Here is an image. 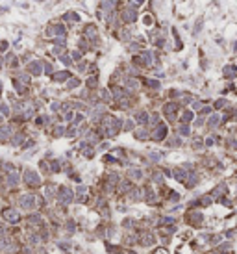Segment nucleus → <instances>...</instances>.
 Returning <instances> with one entry per match:
<instances>
[{"instance_id": "a18cd8bd", "label": "nucleus", "mask_w": 237, "mask_h": 254, "mask_svg": "<svg viewBox=\"0 0 237 254\" xmlns=\"http://www.w3.org/2000/svg\"><path fill=\"white\" fill-rule=\"evenodd\" d=\"M154 180H156L157 184H161V182H163V176H161L159 173H156V174H154Z\"/></svg>"}, {"instance_id": "bf43d9fd", "label": "nucleus", "mask_w": 237, "mask_h": 254, "mask_svg": "<svg viewBox=\"0 0 237 254\" xmlns=\"http://www.w3.org/2000/svg\"><path fill=\"white\" fill-rule=\"evenodd\" d=\"M39 2H44V0H39Z\"/></svg>"}, {"instance_id": "4468645a", "label": "nucleus", "mask_w": 237, "mask_h": 254, "mask_svg": "<svg viewBox=\"0 0 237 254\" xmlns=\"http://www.w3.org/2000/svg\"><path fill=\"white\" fill-rule=\"evenodd\" d=\"M113 6H115V0H102V11L109 13L113 9Z\"/></svg>"}, {"instance_id": "a878e982", "label": "nucleus", "mask_w": 237, "mask_h": 254, "mask_svg": "<svg viewBox=\"0 0 237 254\" xmlns=\"http://www.w3.org/2000/svg\"><path fill=\"white\" fill-rule=\"evenodd\" d=\"M97 84H98V78H97V76H91V78L87 80V87H94Z\"/></svg>"}, {"instance_id": "8fccbe9b", "label": "nucleus", "mask_w": 237, "mask_h": 254, "mask_svg": "<svg viewBox=\"0 0 237 254\" xmlns=\"http://www.w3.org/2000/svg\"><path fill=\"white\" fill-rule=\"evenodd\" d=\"M73 58H74V59H80V58H82V54H80L78 50H74V52H73Z\"/></svg>"}, {"instance_id": "c9c22d12", "label": "nucleus", "mask_w": 237, "mask_h": 254, "mask_svg": "<svg viewBox=\"0 0 237 254\" xmlns=\"http://www.w3.org/2000/svg\"><path fill=\"white\" fill-rule=\"evenodd\" d=\"M124 130H126V132L133 130V121H126V123H124Z\"/></svg>"}, {"instance_id": "de8ad7c7", "label": "nucleus", "mask_w": 237, "mask_h": 254, "mask_svg": "<svg viewBox=\"0 0 237 254\" xmlns=\"http://www.w3.org/2000/svg\"><path fill=\"white\" fill-rule=\"evenodd\" d=\"M63 134V126H56V132H54V135H61Z\"/></svg>"}, {"instance_id": "423d86ee", "label": "nucleus", "mask_w": 237, "mask_h": 254, "mask_svg": "<svg viewBox=\"0 0 237 254\" xmlns=\"http://www.w3.org/2000/svg\"><path fill=\"white\" fill-rule=\"evenodd\" d=\"M28 73H30V74H34V76H39V74L43 73V63H41V61H37V59L30 61V63H28Z\"/></svg>"}, {"instance_id": "ea45409f", "label": "nucleus", "mask_w": 237, "mask_h": 254, "mask_svg": "<svg viewBox=\"0 0 237 254\" xmlns=\"http://www.w3.org/2000/svg\"><path fill=\"white\" fill-rule=\"evenodd\" d=\"M198 30H202V19H198V20H196V28H195V35L198 34Z\"/></svg>"}, {"instance_id": "bb28decb", "label": "nucleus", "mask_w": 237, "mask_h": 254, "mask_svg": "<svg viewBox=\"0 0 237 254\" xmlns=\"http://www.w3.org/2000/svg\"><path fill=\"white\" fill-rule=\"evenodd\" d=\"M100 97H102L106 102H109V100H111V97H109V91H108V89H102V91H100Z\"/></svg>"}, {"instance_id": "37998d69", "label": "nucleus", "mask_w": 237, "mask_h": 254, "mask_svg": "<svg viewBox=\"0 0 237 254\" xmlns=\"http://www.w3.org/2000/svg\"><path fill=\"white\" fill-rule=\"evenodd\" d=\"M43 67H44V73H46V74H50V76H52V71H54V69H52V67H50V65H43Z\"/></svg>"}, {"instance_id": "cd10ccee", "label": "nucleus", "mask_w": 237, "mask_h": 254, "mask_svg": "<svg viewBox=\"0 0 237 254\" xmlns=\"http://www.w3.org/2000/svg\"><path fill=\"white\" fill-rule=\"evenodd\" d=\"M191 221L193 223H202V213H191Z\"/></svg>"}, {"instance_id": "f8f14e48", "label": "nucleus", "mask_w": 237, "mask_h": 254, "mask_svg": "<svg viewBox=\"0 0 237 254\" xmlns=\"http://www.w3.org/2000/svg\"><path fill=\"white\" fill-rule=\"evenodd\" d=\"M69 71H61V73H52V80L54 82H63V80H69Z\"/></svg>"}, {"instance_id": "6ab92c4d", "label": "nucleus", "mask_w": 237, "mask_h": 254, "mask_svg": "<svg viewBox=\"0 0 237 254\" xmlns=\"http://www.w3.org/2000/svg\"><path fill=\"white\" fill-rule=\"evenodd\" d=\"M135 119H137L141 124H145V123H147V111H139V113L135 115Z\"/></svg>"}, {"instance_id": "0eeeda50", "label": "nucleus", "mask_w": 237, "mask_h": 254, "mask_svg": "<svg viewBox=\"0 0 237 254\" xmlns=\"http://www.w3.org/2000/svg\"><path fill=\"white\" fill-rule=\"evenodd\" d=\"M122 20L126 22V24H130V22H135V20H137V11H135V8L124 9V11H122Z\"/></svg>"}, {"instance_id": "f257e3e1", "label": "nucleus", "mask_w": 237, "mask_h": 254, "mask_svg": "<svg viewBox=\"0 0 237 254\" xmlns=\"http://www.w3.org/2000/svg\"><path fill=\"white\" fill-rule=\"evenodd\" d=\"M22 180H24L30 188H37L39 184H41V178H39V174L35 173V171H24V174H22Z\"/></svg>"}, {"instance_id": "c03bdc74", "label": "nucleus", "mask_w": 237, "mask_h": 254, "mask_svg": "<svg viewBox=\"0 0 237 254\" xmlns=\"http://www.w3.org/2000/svg\"><path fill=\"white\" fill-rule=\"evenodd\" d=\"M50 169H52L54 173H58V171H59V163H58V161H54V163L50 165Z\"/></svg>"}, {"instance_id": "9d476101", "label": "nucleus", "mask_w": 237, "mask_h": 254, "mask_svg": "<svg viewBox=\"0 0 237 254\" xmlns=\"http://www.w3.org/2000/svg\"><path fill=\"white\" fill-rule=\"evenodd\" d=\"M176 109H178V104H167V106H165V115H167V117L172 121L174 117H176Z\"/></svg>"}, {"instance_id": "a19ab883", "label": "nucleus", "mask_w": 237, "mask_h": 254, "mask_svg": "<svg viewBox=\"0 0 237 254\" xmlns=\"http://www.w3.org/2000/svg\"><path fill=\"white\" fill-rule=\"evenodd\" d=\"M54 43H56V45H65L67 41H65V37H56V39H54Z\"/></svg>"}, {"instance_id": "5701e85b", "label": "nucleus", "mask_w": 237, "mask_h": 254, "mask_svg": "<svg viewBox=\"0 0 237 254\" xmlns=\"http://www.w3.org/2000/svg\"><path fill=\"white\" fill-rule=\"evenodd\" d=\"M135 137H137V139H147L148 134H147V130H137L135 132Z\"/></svg>"}, {"instance_id": "6e6d98bb", "label": "nucleus", "mask_w": 237, "mask_h": 254, "mask_svg": "<svg viewBox=\"0 0 237 254\" xmlns=\"http://www.w3.org/2000/svg\"><path fill=\"white\" fill-rule=\"evenodd\" d=\"M30 147H34V141H28V143L24 145V148H30Z\"/></svg>"}, {"instance_id": "4d7b16f0", "label": "nucleus", "mask_w": 237, "mask_h": 254, "mask_svg": "<svg viewBox=\"0 0 237 254\" xmlns=\"http://www.w3.org/2000/svg\"><path fill=\"white\" fill-rule=\"evenodd\" d=\"M157 254H167V252H165V250H157Z\"/></svg>"}, {"instance_id": "7c9ffc66", "label": "nucleus", "mask_w": 237, "mask_h": 254, "mask_svg": "<svg viewBox=\"0 0 237 254\" xmlns=\"http://www.w3.org/2000/svg\"><path fill=\"white\" fill-rule=\"evenodd\" d=\"M182 119H183V123H189V121H191V119H193V113H191V111H185Z\"/></svg>"}, {"instance_id": "864d4df0", "label": "nucleus", "mask_w": 237, "mask_h": 254, "mask_svg": "<svg viewBox=\"0 0 237 254\" xmlns=\"http://www.w3.org/2000/svg\"><path fill=\"white\" fill-rule=\"evenodd\" d=\"M65 119H67V121H73V113H70V111L65 113Z\"/></svg>"}, {"instance_id": "3c124183", "label": "nucleus", "mask_w": 237, "mask_h": 254, "mask_svg": "<svg viewBox=\"0 0 237 254\" xmlns=\"http://www.w3.org/2000/svg\"><path fill=\"white\" fill-rule=\"evenodd\" d=\"M85 189H87L85 186H78V193H80V195H83V193H85Z\"/></svg>"}, {"instance_id": "39448f33", "label": "nucleus", "mask_w": 237, "mask_h": 254, "mask_svg": "<svg viewBox=\"0 0 237 254\" xmlns=\"http://www.w3.org/2000/svg\"><path fill=\"white\" fill-rule=\"evenodd\" d=\"M82 34H83V37L91 39V41H97V37H98V32H97V26L94 24H85Z\"/></svg>"}, {"instance_id": "a211bd4d", "label": "nucleus", "mask_w": 237, "mask_h": 254, "mask_svg": "<svg viewBox=\"0 0 237 254\" xmlns=\"http://www.w3.org/2000/svg\"><path fill=\"white\" fill-rule=\"evenodd\" d=\"M130 176H132V178H135V180H141V178H143V171H139V169H132V171H130Z\"/></svg>"}, {"instance_id": "13d9d810", "label": "nucleus", "mask_w": 237, "mask_h": 254, "mask_svg": "<svg viewBox=\"0 0 237 254\" xmlns=\"http://www.w3.org/2000/svg\"><path fill=\"white\" fill-rule=\"evenodd\" d=\"M0 121H2V115H0Z\"/></svg>"}, {"instance_id": "6e6552de", "label": "nucleus", "mask_w": 237, "mask_h": 254, "mask_svg": "<svg viewBox=\"0 0 237 254\" xmlns=\"http://www.w3.org/2000/svg\"><path fill=\"white\" fill-rule=\"evenodd\" d=\"M20 206L24 208V210H32V208L35 206V197H32V195L20 197Z\"/></svg>"}, {"instance_id": "412c9836", "label": "nucleus", "mask_w": 237, "mask_h": 254, "mask_svg": "<svg viewBox=\"0 0 237 254\" xmlns=\"http://www.w3.org/2000/svg\"><path fill=\"white\" fill-rule=\"evenodd\" d=\"M219 121H221V117H219V115H213V117L209 119V123H207V124H209V128H215V126L219 124Z\"/></svg>"}, {"instance_id": "2f4dec72", "label": "nucleus", "mask_w": 237, "mask_h": 254, "mask_svg": "<svg viewBox=\"0 0 237 254\" xmlns=\"http://www.w3.org/2000/svg\"><path fill=\"white\" fill-rule=\"evenodd\" d=\"M59 59H61L65 65H70V58H69V54H61V56H59Z\"/></svg>"}, {"instance_id": "ddd939ff", "label": "nucleus", "mask_w": 237, "mask_h": 254, "mask_svg": "<svg viewBox=\"0 0 237 254\" xmlns=\"http://www.w3.org/2000/svg\"><path fill=\"white\" fill-rule=\"evenodd\" d=\"M235 74H237L235 65H226V67H224V76H226V78H233Z\"/></svg>"}, {"instance_id": "58836bf2", "label": "nucleus", "mask_w": 237, "mask_h": 254, "mask_svg": "<svg viewBox=\"0 0 237 254\" xmlns=\"http://www.w3.org/2000/svg\"><path fill=\"white\" fill-rule=\"evenodd\" d=\"M202 204H204V206H209V204H211V197H209V195L202 197Z\"/></svg>"}, {"instance_id": "f03ea898", "label": "nucleus", "mask_w": 237, "mask_h": 254, "mask_svg": "<svg viewBox=\"0 0 237 254\" xmlns=\"http://www.w3.org/2000/svg\"><path fill=\"white\" fill-rule=\"evenodd\" d=\"M46 34H48L50 37H65L67 35V28L63 24H52L46 28Z\"/></svg>"}, {"instance_id": "f704fd0d", "label": "nucleus", "mask_w": 237, "mask_h": 254, "mask_svg": "<svg viewBox=\"0 0 237 254\" xmlns=\"http://www.w3.org/2000/svg\"><path fill=\"white\" fill-rule=\"evenodd\" d=\"M126 84H128V87H130V89H135V87H137V82H135V80H132V78H128V80H126Z\"/></svg>"}, {"instance_id": "1a4fd4ad", "label": "nucleus", "mask_w": 237, "mask_h": 254, "mask_svg": "<svg viewBox=\"0 0 237 254\" xmlns=\"http://www.w3.org/2000/svg\"><path fill=\"white\" fill-rule=\"evenodd\" d=\"M4 217H6L9 223H19V221H20V215H19V212H17V210H11V208L4 212Z\"/></svg>"}, {"instance_id": "f3484780", "label": "nucleus", "mask_w": 237, "mask_h": 254, "mask_svg": "<svg viewBox=\"0 0 237 254\" xmlns=\"http://www.w3.org/2000/svg\"><path fill=\"white\" fill-rule=\"evenodd\" d=\"M174 176H176L180 182H185V178H187V173H183L182 169H176V171H174Z\"/></svg>"}, {"instance_id": "b1692460", "label": "nucleus", "mask_w": 237, "mask_h": 254, "mask_svg": "<svg viewBox=\"0 0 237 254\" xmlns=\"http://www.w3.org/2000/svg\"><path fill=\"white\" fill-rule=\"evenodd\" d=\"M145 84H147L148 87H156V89H159V82H157V80H148V78H147Z\"/></svg>"}, {"instance_id": "052dcab7", "label": "nucleus", "mask_w": 237, "mask_h": 254, "mask_svg": "<svg viewBox=\"0 0 237 254\" xmlns=\"http://www.w3.org/2000/svg\"><path fill=\"white\" fill-rule=\"evenodd\" d=\"M130 254H135V252H130Z\"/></svg>"}, {"instance_id": "c85d7f7f", "label": "nucleus", "mask_w": 237, "mask_h": 254, "mask_svg": "<svg viewBox=\"0 0 237 254\" xmlns=\"http://www.w3.org/2000/svg\"><path fill=\"white\" fill-rule=\"evenodd\" d=\"M180 134H182V135H189V134H191V128H189L187 124H183V126L180 128Z\"/></svg>"}, {"instance_id": "9b49d317", "label": "nucleus", "mask_w": 237, "mask_h": 254, "mask_svg": "<svg viewBox=\"0 0 237 254\" xmlns=\"http://www.w3.org/2000/svg\"><path fill=\"white\" fill-rule=\"evenodd\" d=\"M165 135H167V126H165V124H157V132L154 134V139L156 141H161Z\"/></svg>"}, {"instance_id": "680f3d73", "label": "nucleus", "mask_w": 237, "mask_h": 254, "mask_svg": "<svg viewBox=\"0 0 237 254\" xmlns=\"http://www.w3.org/2000/svg\"><path fill=\"white\" fill-rule=\"evenodd\" d=\"M0 65H2V61H0Z\"/></svg>"}, {"instance_id": "473e14b6", "label": "nucleus", "mask_w": 237, "mask_h": 254, "mask_svg": "<svg viewBox=\"0 0 237 254\" xmlns=\"http://www.w3.org/2000/svg\"><path fill=\"white\" fill-rule=\"evenodd\" d=\"M150 159L152 161H159L161 159V154L159 152H150Z\"/></svg>"}, {"instance_id": "603ef678", "label": "nucleus", "mask_w": 237, "mask_h": 254, "mask_svg": "<svg viewBox=\"0 0 237 254\" xmlns=\"http://www.w3.org/2000/svg\"><path fill=\"white\" fill-rule=\"evenodd\" d=\"M213 143H215V139H213V137H209V139H207V141H206V145H207V147H211V145H213Z\"/></svg>"}, {"instance_id": "2eb2a0df", "label": "nucleus", "mask_w": 237, "mask_h": 254, "mask_svg": "<svg viewBox=\"0 0 237 254\" xmlns=\"http://www.w3.org/2000/svg\"><path fill=\"white\" fill-rule=\"evenodd\" d=\"M19 184V174L17 173H11L9 176H8V186H11V188H15Z\"/></svg>"}, {"instance_id": "aec40b11", "label": "nucleus", "mask_w": 237, "mask_h": 254, "mask_svg": "<svg viewBox=\"0 0 237 254\" xmlns=\"http://www.w3.org/2000/svg\"><path fill=\"white\" fill-rule=\"evenodd\" d=\"M0 135H2L4 139H6V137H9L11 135V128L9 126H2V128H0Z\"/></svg>"}, {"instance_id": "09e8293b", "label": "nucleus", "mask_w": 237, "mask_h": 254, "mask_svg": "<svg viewBox=\"0 0 237 254\" xmlns=\"http://www.w3.org/2000/svg\"><path fill=\"white\" fill-rule=\"evenodd\" d=\"M46 197H54V188H48V189H46Z\"/></svg>"}, {"instance_id": "c756f323", "label": "nucleus", "mask_w": 237, "mask_h": 254, "mask_svg": "<svg viewBox=\"0 0 237 254\" xmlns=\"http://www.w3.org/2000/svg\"><path fill=\"white\" fill-rule=\"evenodd\" d=\"M78 84H80V82H78V80H74V78H73V80H69V84H67V89H74Z\"/></svg>"}, {"instance_id": "5fc2aeb1", "label": "nucleus", "mask_w": 237, "mask_h": 254, "mask_svg": "<svg viewBox=\"0 0 237 254\" xmlns=\"http://www.w3.org/2000/svg\"><path fill=\"white\" fill-rule=\"evenodd\" d=\"M52 109H54V111L59 109V102H54V104H52Z\"/></svg>"}, {"instance_id": "4c0bfd02", "label": "nucleus", "mask_w": 237, "mask_h": 254, "mask_svg": "<svg viewBox=\"0 0 237 254\" xmlns=\"http://www.w3.org/2000/svg\"><path fill=\"white\" fill-rule=\"evenodd\" d=\"M222 193H224V186H219L217 191H213V197H219V195H222Z\"/></svg>"}, {"instance_id": "e433bc0d", "label": "nucleus", "mask_w": 237, "mask_h": 254, "mask_svg": "<svg viewBox=\"0 0 237 254\" xmlns=\"http://www.w3.org/2000/svg\"><path fill=\"white\" fill-rule=\"evenodd\" d=\"M20 141H22V135H20V134H17V135L13 137V141H11V143H13V145H20Z\"/></svg>"}, {"instance_id": "72a5a7b5", "label": "nucleus", "mask_w": 237, "mask_h": 254, "mask_svg": "<svg viewBox=\"0 0 237 254\" xmlns=\"http://www.w3.org/2000/svg\"><path fill=\"white\" fill-rule=\"evenodd\" d=\"M0 111H2V115H9V106L2 104V106H0Z\"/></svg>"}, {"instance_id": "79ce46f5", "label": "nucleus", "mask_w": 237, "mask_h": 254, "mask_svg": "<svg viewBox=\"0 0 237 254\" xmlns=\"http://www.w3.org/2000/svg\"><path fill=\"white\" fill-rule=\"evenodd\" d=\"M222 106H226V98H221V100H217V104H215V108H222Z\"/></svg>"}, {"instance_id": "4be33fe9", "label": "nucleus", "mask_w": 237, "mask_h": 254, "mask_svg": "<svg viewBox=\"0 0 237 254\" xmlns=\"http://www.w3.org/2000/svg\"><path fill=\"white\" fill-rule=\"evenodd\" d=\"M145 4V0H128V6L130 8H139V6H143Z\"/></svg>"}, {"instance_id": "49530a36", "label": "nucleus", "mask_w": 237, "mask_h": 254, "mask_svg": "<svg viewBox=\"0 0 237 254\" xmlns=\"http://www.w3.org/2000/svg\"><path fill=\"white\" fill-rule=\"evenodd\" d=\"M8 48V41H2V43H0V52H4Z\"/></svg>"}, {"instance_id": "20e7f679", "label": "nucleus", "mask_w": 237, "mask_h": 254, "mask_svg": "<svg viewBox=\"0 0 237 254\" xmlns=\"http://www.w3.org/2000/svg\"><path fill=\"white\" fill-rule=\"evenodd\" d=\"M58 200L61 204H70V202H73V191H70L69 188H61L59 195H58Z\"/></svg>"}, {"instance_id": "dca6fc26", "label": "nucleus", "mask_w": 237, "mask_h": 254, "mask_svg": "<svg viewBox=\"0 0 237 254\" xmlns=\"http://www.w3.org/2000/svg\"><path fill=\"white\" fill-rule=\"evenodd\" d=\"M63 19H65V20H70V22H76V20H80V17H78L74 11H67V13L63 15Z\"/></svg>"}, {"instance_id": "393cba45", "label": "nucleus", "mask_w": 237, "mask_h": 254, "mask_svg": "<svg viewBox=\"0 0 237 254\" xmlns=\"http://www.w3.org/2000/svg\"><path fill=\"white\" fill-rule=\"evenodd\" d=\"M182 141H180V137H172V139H169V147H180Z\"/></svg>"}, {"instance_id": "7ed1b4c3", "label": "nucleus", "mask_w": 237, "mask_h": 254, "mask_svg": "<svg viewBox=\"0 0 237 254\" xmlns=\"http://www.w3.org/2000/svg\"><path fill=\"white\" fill-rule=\"evenodd\" d=\"M135 65H141V67H148L152 63V52H139L135 56Z\"/></svg>"}]
</instances>
